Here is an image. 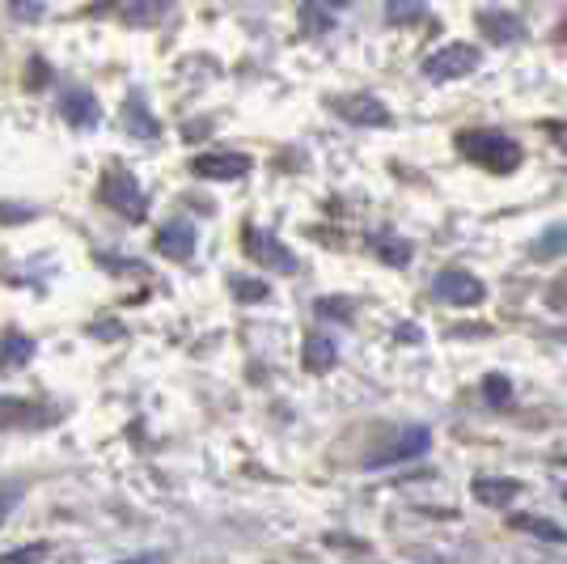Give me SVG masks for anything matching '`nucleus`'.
Returning <instances> with one entry per match:
<instances>
[{"instance_id": "10", "label": "nucleus", "mask_w": 567, "mask_h": 564, "mask_svg": "<svg viewBox=\"0 0 567 564\" xmlns=\"http://www.w3.org/2000/svg\"><path fill=\"white\" fill-rule=\"evenodd\" d=\"M60 111H64V120L76 123V127H94V123H98V98H94L89 89H69L64 102H60Z\"/></svg>"}, {"instance_id": "7", "label": "nucleus", "mask_w": 567, "mask_h": 564, "mask_svg": "<svg viewBox=\"0 0 567 564\" xmlns=\"http://www.w3.org/2000/svg\"><path fill=\"white\" fill-rule=\"evenodd\" d=\"M436 297L449 306H479L488 297V284L470 272H441L436 277Z\"/></svg>"}, {"instance_id": "29", "label": "nucleus", "mask_w": 567, "mask_h": 564, "mask_svg": "<svg viewBox=\"0 0 567 564\" xmlns=\"http://www.w3.org/2000/svg\"><path fill=\"white\" fill-rule=\"evenodd\" d=\"M322 4H331V9H340V4H352V0H322Z\"/></svg>"}, {"instance_id": "23", "label": "nucleus", "mask_w": 567, "mask_h": 564, "mask_svg": "<svg viewBox=\"0 0 567 564\" xmlns=\"http://www.w3.org/2000/svg\"><path fill=\"white\" fill-rule=\"evenodd\" d=\"M483 391H488V400L492 403H504L508 395H513V387H508V378H500V373H492L488 382H483Z\"/></svg>"}, {"instance_id": "8", "label": "nucleus", "mask_w": 567, "mask_h": 564, "mask_svg": "<svg viewBox=\"0 0 567 564\" xmlns=\"http://www.w3.org/2000/svg\"><path fill=\"white\" fill-rule=\"evenodd\" d=\"M190 170L199 179H212V183H233V179H246L250 158H242V154H204V158L190 161Z\"/></svg>"}, {"instance_id": "15", "label": "nucleus", "mask_w": 567, "mask_h": 564, "mask_svg": "<svg viewBox=\"0 0 567 564\" xmlns=\"http://www.w3.org/2000/svg\"><path fill=\"white\" fill-rule=\"evenodd\" d=\"M479 22H483V30H488L495 42L521 39V22H517V17H508V13H483Z\"/></svg>"}, {"instance_id": "30", "label": "nucleus", "mask_w": 567, "mask_h": 564, "mask_svg": "<svg viewBox=\"0 0 567 564\" xmlns=\"http://www.w3.org/2000/svg\"><path fill=\"white\" fill-rule=\"evenodd\" d=\"M564 501H567V488H564Z\"/></svg>"}, {"instance_id": "27", "label": "nucleus", "mask_w": 567, "mask_h": 564, "mask_svg": "<svg viewBox=\"0 0 567 564\" xmlns=\"http://www.w3.org/2000/svg\"><path fill=\"white\" fill-rule=\"evenodd\" d=\"M13 13H17V17H38L42 4H38V0H13Z\"/></svg>"}, {"instance_id": "25", "label": "nucleus", "mask_w": 567, "mask_h": 564, "mask_svg": "<svg viewBox=\"0 0 567 564\" xmlns=\"http://www.w3.org/2000/svg\"><path fill=\"white\" fill-rule=\"evenodd\" d=\"M567 246V230H555V234H546V238L538 242V250L546 255V250H564Z\"/></svg>"}, {"instance_id": "26", "label": "nucleus", "mask_w": 567, "mask_h": 564, "mask_svg": "<svg viewBox=\"0 0 567 564\" xmlns=\"http://www.w3.org/2000/svg\"><path fill=\"white\" fill-rule=\"evenodd\" d=\"M551 306H555V310H564V315H567V277H564V281L551 284Z\"/></svg>"}, {"instance_id": "22", "label": "nucleus", "mask_w": 567, "mask_h": 564, "mask_svg": "<svg viewBox=\"0 0 567 564\" xmlns=\"http://www.w3.org/2000/svg\"><path fill=\"white\" fill-rule=\"evenodd\" d=\"M17 501H22V488H17V483H4V488H0V526L9 523V514L17 510Z\"/></svg>"}, {"instance_id": "1", "label": "nucleus", "mask_w": 567, "mask_h": 564, "mask_svg": "<svg viewBox=\"0 0 567 564\" xmlns=\"http://www.w3.org/2000/svg\"><path fill=\"white\" fill-rule=\"evenodd\" d=\"M457 145H461L466 158L479 161V165H488V170H495V174H504V170H513V165L521 161V149H517L504 132H461Z\"/></svg>"}, {"instance_id": "12", "label": "nucleus", "mask_w": 567, "mask_h": 564, "mask_svg": "<svg viewBox=\"0 0 567 564\" xmlns=\"http://www.w3.org/2000/svg\"><path fill=\"white\" fill-rule=\"evenodd\" d=\"M335 357H340V353H335V344H331L326 335H318V331H313V335H305L301 365L309 369V373H326V369L335 365Z\"/></svg>"}, {"instance_id": "28", "label": "nucleus", "mask_w": 567, "mask_h": 564, "mask_svg": "<svg viewBox=\"0 0 567 564\" xmlns=\"http://www.w3.org/2000/svg\"><path fill=\"white\" fill-rule=\"evenodd\" d=\"M165 561V552H145V556H127V561H119V564H161Z\"/></svg>"}, {"instance_id": "20", "label": "nucleus", "mask_w": 567, "mask_h": 564, "mask_svg": "<svg viewBox=\"0 0 567 564\" xmlns=\"http://www.w3.org/2000/svg\"><path fill=\"white\" fill-rule=\"evenodd\" d=\"M233 293H237V302H263L267 284L250 281V277H237V281H233Z\"/></svg>"}, {"instance_id": "5", "label": "nucleus", "mask_w": 567, "mask_h": 564, "mask_svg": "<svg viewBox=\"0 0 567 564\" xmlns=\"http://www.w3.org/2000/svg\"><path fill=\"white\" fill-rule=\"evenodd\" d=\"M246 255H250V259H259L263 268H275V272H297L293 250H288L280 238L263 234L259 225H250V230H246Z\"/></svg>"}, {"instance_id": "3", "label": "nucleus", "mask_w": 567, "mask_h": 564, "mask_svg": "<svg viewBox=\"0 0 567 564\" xmlns=\"http://www.w3.org/2000/svg\"><path fill=\"white\" fill-rule=\"evenodd\" d=\"M102 200L111 204L114 212L132 217V221H140V217L149 212V196L140 192L136 174H127V170H111V174L102 179Z\"/></svg>"}, {"instance_id": "18", "label": "nucleus", "mask_w": 567, "mask_h": 564, "mask_svg": "<svg viewBox=\"0 0 567 564\" xmlns=\"http://www.w3.org/2000/svg\"><path fill=\"white\" fill-rule=\"evenodd\" d=\"M47 556V548L42 543H26V548H13V552H4L0 564H38Z\"/></svg>"}, {"instance_id": "17", "label": "nucleus", "mask_w": 567, "mask_h": 564, "mask_svg": "<svg viewBox=\"0 0 567 564\" xmlns=\"http://www.w3.org/2000/svg\"><path fill=\"white\" fill-rule=\"evenodd\" d=\"M26 416H30V403L13 400V395H0V429L17 425V420H26Z\"/></svg>"}, {"instance_id": "2", "label": "nucleus", "mask_w": 567, "mask_h": 564, "mask_svg": "<svg viewBox=\"0 0 567 564\" xmlns=\"http://www.w3.org/2000/svg\"><path fill=\"white\" fill-rule=\"evenodd\" d=\"M479 69V51L470 42H445L436 47L428 60H423V77L428 81H457V77H470Z\"/></svg>"}, {"instance_id": "21", "label": "nucleus", "mask_w": 567, "mask_h": 564, "mask_svg": "<svg viewBox=\"0 0 567 564\" xmlns=\"http://www.w3.org/2000/svg\"><path fill=\"white\" fill-rule=\"evenodd\" d=\"M378 250L385 255V263H407V259H411V246H407V242L378 238Z\"/></svg>"}, {"instance_id": "6", "label": "nucleus", "mask_w": 567, "mask_h": 564, "mask_svg": "<svg viewBox=\"0 0 567 564\" xmlns=\"http://www.w3.org/2000/svg\"><path fill=\"white\" fill-rule=\"evenodd\" d=\"M335 111L356 127H385L390 123V107L373 94H343V98H335Z\"/></svg>"}, {"instance_id": "11", "label": "nucleus", "mask_w": 567, "mask_h": 564, "mask_svg": "<svg viewBox=\"0 0 567 564\" xmlns=\"http://www.w3.org/2000/svg\"><path fill=\"white\" fill-rule=\"evenodd\" d=\"M157 250L170 255V259H190V250H195V230H190L187 221L165 225V230L157 234Z\"/></svg>"}, {"instance_id": "14", "label": "nucleus", "mask_w": 567, "mask_h": 564, "mask_svg": "<svg viewBox=\"0 0 567 564\" xmlns=\"http://www.w3.org/2000/svg\"><path fill=\"white\" fill-rule=\"evenodd\" d=\"M513 526H517V530H526V535L546 539V543H567L564 526H555L551 518H538V514H517V518H513Z\"/></svg>"}, {"instance_id": "4", "label": "nucleus", "mask_w": 567, "mask_h": 564, "mask_svg": "<svg viewBox=\"0 0 567 564\" xmlns=\"http://www.w3.org/2000/svg\"><path fill=\"white\" fill-rule=\"evenodd\" d=\"M432 445V433L428 429H403L390 445H381L369 454V467H394V463H411L423 450Z\"/></svg>"}, {"instance_id": "13", "label": "nucleus", "mask_w": 567, "mask_h": 564, "mask_svg": "<svg viewBox=\"0 0 567 564\" xmlns=\"http://www.w3.org/2000/svg\"><path fill=\"white\" fill-rule=\"evenodd\" d=\"M0 361L4 365L35 361V340H30V335H22V331H4V340H0Z\"/></svg>"}, {"instance_id": "16", "label": "nucleus", "mask_w": 567, "mask_h": 564, "mask_svg": "<svg viewBox=\"0 0 567 564\" xmlns=\"http://www.w3.org/2000/svg\"><path fill=\"white\" fill-rule=\"evenodd\" d=\"M322 9H326L322 0L305 4V9H301V26H305V30H313V35H326V30H331V13H322Z\"/></svg>"}, {"instance_id": "19", "label": "nucleus", "mask_w": 567, "mask_h": 564, "mask_svg": "<svg viewBox=\"0 0 567 564\" xmlns=\"http://www.w3.org/2000/svg\"><path fill=\"white\" fill-rule=\"evenodd\" d=\"M170 0H136L132 4V22H140V26H152L157 17H161V9H165Z\"/></svg>"}, {"instance_id": "24", "label": "nucleus", "mask_w": 567, "mask_h": 564, "mask_svg": "<svg viewBox=\"0 0 567 564\" xmlns=\"http://www.w3.org/2000/svg\"><path fill=\"white\" fill-rule=\"evenodd\" d=\"M419 0H390V22H403V17H411L416 13Z\"/></svg>"}, {"instance_id": "9", "label": "nucleus", "mask_w": 567, "mask_h": 564, "mask_svg": "<svg viewBox=\"0 0 567 564\" xmlns=\"http://www.w3.org/2000/svg\"><path fill=\"white\" fill-rule=\"evenodd\" d=\"M470 492H474V501H483V505H508L513 496H521V480H508V476H479V480L470 483Z\"/></svg>"}]
</instances>
